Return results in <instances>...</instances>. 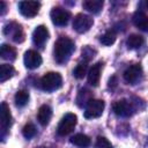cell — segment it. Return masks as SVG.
<instances>
[{
	"label": "cell",
	"instance_id": "9",
	"mask_svg": "<svg viewBox=\"0 0 148 148\" xmlns=\"http://www.w3.org/2000/svg\"><path fill=\"white\" fill-rule=\"evenodd\" d=\"M123 76H124V80L127 83L135 84L142 77V67H141V65H139V64L131 65L130 67L126 68V71L124 72Z\"/></svg>",
	"mask_w": 148,
	"mask_h": 148
},
{
	"label": "cell",
	"instance_id": "15",
	"mask_svg": "<svg viewBox=\"0 0 148 148\" xmlns=\"http://www.w3.org/2000/svg\"><path fill=\"white\" fill-rule=\"evenodd\" d=\"M132 20L136 28H139L140 30H142L145 32H148V16L143 12H141V10L135 12Z\"/></svg>",
	"mask_w": 148,
	"mask_h": 148
},
{
	"label": "cell",
	"instance_id": "23",
	"mask_svg": "<svg viewBox=\"0 0 148 148\" xmlns=\"http://www.w3.org/2000/svg\"><path fill=\"white\" fill-rule=\"evenodd\" d=\"M87 71H88V61L83 60V61H81V62H79V64L76 65V67H75L74 71H73V74H74V76H75L76 79L81 80V79H83V77L86 76Z\"/></svg>",
	"mask_w": 148,
	"mask_h": 148
},
{
	"label": "cell",
	"instance_id": "18",
	"mask_svg": "<svg viewBox=\"0 0 148 148\" xmlns=\"http://www.w3.org/2000/svg\"><path fill=\"white\" fill-rule=\"evenodd\" d=\"M71 143H73L74 146H76L79 148H87L90 145V138L86 134L77 133L71 138Z\"/></svg>",
	"mask_w": 148,
	"mask_h": 148
},
{
	"label": "cell",
	"instance_id": "17",
	"mask_svg": "<svg viewBox=\"0 0 148 148\" xmlns=\"http://www.w3.org/2000/svg\"><path fill=\"white\" fill-rule=\"evenodd\" d=\"M104 2L102 0H86L82 2V7L92 14H98L103 8Z\"/></svg>",
	"mask_w": 148,
	"mask_h": 148
},
{
	"label": "cell",
	"instance_id": "19",
	"mask_svg": "<svg viewBox=\"0 0 148 148\" xmlns=\"http://www.w3.org/2000/svg\"><path fill=\"white\" fill-rule=\"evenodd\" d=\"M0 56L5 60L13 61L16 59V50L8 44H2L0 47Z\"/></svg>",
	"mask_w": 148,
	"mask_h": 148
},
{
	"label": "cell",
	"instance_id": "1",
	"mask_svg": "<svg viewBox=\"0 0 148 148\" xmlns=\"http://www.w3.org/2000/svg\"><path fill=\"white\" fill-rule=\"evenodd\" d=\"M75 50V45L74 42L66 37V36H61L57 39V42L54 43V60L58 64H64L66 62L71 54L73 53V51Z\"/></svg>",
	"mask_w": 148,
	"mask_h": 148
},
{
	"label": "cell",
	"instance_id": "24",
	"mask_svg": "<svg viewBox=\"0 0 148 148\" xmlns=\"http://www.w3.org/2000/svg\"><path fill=\"white\" fill-rule=\"evenodd\" d=\"M15 104L16 106L18 108H22L24 106L28 101H29V92L27 90H18L16 94H15Z\"/></svg>",
	"mask_w": 148,
	"mask_h": 148
},
{
	"label": "cell",
	"instance_id": "12",
	"mask_svg": "<svg viewBox=\"0 0 148 148\" xmlns=\"http://www.w3.org/2000/svg\"><path fill=\"white\" fill-rule=\"evenodd\" d=\"M12 123H13V118H12L9 106L7 105V103L2 102L1 103V138L2 139L5 138L9 127L12 126Z\"/></svg>",
	"mask_w": 148,
	"mask_h": 148
},
{
	"label": "cell",
	"instance_id": "7",
	"mask_svg": "<svg viewBox=\"0 0 148 148\" xmlns=\"http://www.w3.org/2000/svg\"><path fill=\"white\" fill-rule=\"evenodd\" d=\"M113 112L116 116L118 117H131L134 113V106L131 102H128L127 99H120L113 103L112 105Z\"/></svg>",
	"mask_w": 148,
	"mask_h": 148
},
{
	"label": "cell",
	"instance_id": "11",
	"mask_svg": "<svg viewBox=\"0 0 148 148\" xmlns=\"http://www.w3.org/2000/svg\"><path fill=\"white\" fill-rule=\"evenodd\" d=\"M24 66L29 69H36L42 65V56L35 50H28L23 57Z\"/></svg>",
	"mask_w": 148,
	"mask_h": 148
},
{
	"label": "cell",
	"instance_id": "6",
	"mask_svg": "<svg viewBox=\"0 0 148 148\" xmlns=\"http://www.w3.org/2000/svg\"><path fill=\"white\" fill-rule=\"evenodd\" d=\"M94 24L92 18L86 14H77L73 18V29L79 34L87 32Z\"/></svg>",
	"mask_w": 148,
	"mask_h": 148
},
{
	"label": "cell",
	"instance_id": "29",
	"mask_svg": "<svg viewBox=\"0 0 148 148\" xmlns=\"http://www.w3.org/2000/svg\"><path fill=\"white\" fill-rule=\"evenodd\" d=\"M146 7H147V8H148V0H147V1H146Z\"/></svg>",
	"mask_w": 148,
	"mask_h": 148
},
{
	"label": "cell",
	"instance_id": "5",
	"mask_svg": "<svg viewBox=\"0 0 148 148\" xmlns=\"http://www.w3.org/2000/svg\"><path fill=\"white\" fill-rule=\"evenodd\" d=\"M3 35H6L7 37H10L15 43H22L25 38V35L21 24L16 22L7 23L3 27Z\"/></svg>",
	"mask_w": 148,
	"mask_h": 148
},
{
	"label": "cell",
	"instance_id": "20",
	"mask_svg": "<svg viewBox=\"0 0 148 148\" xmlns=\"http://www.w3.org/2000/svg\"><path fill=\"white\" fill-rule=\"evenodd\" d=\"M14 74H15V69L12 65L8 64L0 65V82H5L9 80L10 77H13Z\"/></svg>",
	"mask_w": 148,
	"mask_h": 148
},
{
	"label": "cell",
	"instance_id": "25",
	"mask_svg": "<svg viewBox=\"0 0 148 148\" xmlns=\"http://www.w3.org/2000/svg\"><path fill=\"white\" fill-rule=\"evenodd\" d=\"M22 133H23L24 138L31 139V138L35 136V134H36V127H35V125L31 124V123L25 124L24 127H23V130H22Z\"/></svg>",
	"mask_w": 148,
	"mask_h": 148
},
{
	"label": "cell",
	"instance_id": "3",
	"mask_svg": "<svg viewBox=\"0 0 148 148\" xmlns=\"http://www.w3.org/2000/svg\"><path fill=\"white\" fill-rule=\"evenodd\" d=\"M76 123H77V117L74 113H66L61 118V120L58 125V128H57L58 134L61 136L68 135L69 133H72L74 131Z\"/></svg>",
	"mask_w": 148,
	"mask_h": 148
},
{
	"label": "cell",
	"instance_id": "8",
	"mask_svg": "<svg viewBox=\"0 0 148 148\" xmlns=\"http://www.w3.org/2000/svg\"><path fill=\"white\" fill-rule=\"evenodd\" d=\"M50 16H51V21L53 22V24H56L58 27H62L68 23V21L71 18V13L68 10H66L65 8L54 7L51 10Z\"/></svg>",
	"mask_w": 148,
	"mask_h": 148
},
{
	"label": "cell",
	"instance_id": "27",
	"mask_svg": "<svg viewBox=\"0 0 148 148\" xmlns=\"http://www.w3.org/2000/svg\"><path fill=\"white\" fill-rule=\"evenodd\" d=\"M95 51L92 49H90L89 46H86L84 49H82V58H84L86 61H89L92 57H94Z\"/></svg>",
	"mask_w": 148,
	"mask_h": 148
},
{
	"label": "cell",
	"instance_id": "22",
	"mask_svg": "<svg viewBox=\"0 0 148 148\" xmlns=\"http://www.w3.org/2000/svg\"><path fill=\"white\" fill-rule=\"evenodd\" d=\"M116 38H117L116 31H114V30H112V29H110V30L105 31V32L101 36L99 42H101L103 45L109 46V45H112V44L116 42Z\"/></svg>",
	"mask_w": 148,
	"mask_h": 148
},
{
	"label": "cell",
	"instance_id": "28",
	"mask_svg": "<svg viewBox=\"0 0 148 148\" xmlns=\"http://www.w3.org/2000/svg\"><path fill=\"white\" fill-rule=\"evenodd\" d=\"M6 10H7L6 2H5V1H0V15H5Z\"/></svg>",
	"mask_w": 148,
	"mask_h": 148
},
{
	"label": "cell",
	"instance_id": "16",
	"mask_svg": "<svg viewBox=\"0 0 148 148\" xmlns=\"http://www.w3.org/2000/svg\"><path fill=\"white\" fill-rule=\"evenodd\" d=\"M51 117H52V109L44 104L42 105L39 109H38V112H37V119H38V123L42 125V126H46L50 120H51Z\"/></svg>",
	"mask_w": 148,
	"mask_h": 148
},
{
	"label": "cell",
	"instance_id": "21",
	"mask_svg": "<svg viewBox=\"0 0 148 148\" xmlns=\"http://www.w3.org/2000/svg\"><path fill=\"white\" fill-rule=\"evenodd\" d=\"M143 43H145V38L141 35H136V34L130 35L126 40V44L130 49H139Z\"/></svg>",
	"mask_w": 148,
	"mask_h": 148
},
{
	"label": "cell",
	"instance_id": "13",
	"mask_svg": "<svg viewBox=\"0 0 148 148\" xmlns=\"http://www.w3.org/2000/svg\"><path fill=\"white\" fill-rule=\"evenodd\" d=\"M49 38V30L45 25H38L32 32V42L37 46H43Z\"/></svg>",
	"mask_w": 148,
	"mask_h": 148
},
{
	"label": "cell",
	"instance_id": "4",
	"mask_svg": "<svg viewBox=\"0 0 148 148\" xmlns=\"http://www.w3.org/2000/svg\"><path fill=\"white\" fill-rule=\"evenodd\" d=\"M105 108V103L102 99H95L91 98L89 103L86 105V111H84V117L87 119H94L98 118L102 116L103 111Z\"/></svg>",
	"mask_w": 148,
	"mask_h": 148
},
{
	"label": "cell",
	"instance_id": "10",
	"mask_svg": "<svg viewBox=\"0 0 148 148\" xmlns=\"http://www.w3.org/2000/svg\"><path fill=\"white\" fill-rule=\"evenodd\" d=\"M40 8V3L38 1H21L18 3V10L20 13L25 17H34L38 14Z\"/></svg>",
	"mask_w": 148,
	"mask_h": 148
},
{
	"label": "cell",
	"instance_id": "26",
	"mask_svg": "<svg viewBox=\"0 0 148 148\" xmlns=\"http://www.w3.org/2000/svg\"><path fill=\"white\" fill-rule=\"evenodd\" d=\"M96 148H112V145L111 142L104 138V136H98L97 140H96V145H95Z\"/></svg>",
	"mask_w": 148,
	"mask_h": 148
},
{
	"label": "cell",
	"instance_id": "2",
	"mask_svg": "<svg viewBox=\"0 0 148 148\" xmlns=\"http://www.w3.org/2000/svg\"><path fill=\"white\" fill-rule=\"evenodd\" d=\"M40 84H42L43 90L54 91L62 86V77L57 72H49L42 77Z\"/></svg>",
	"mask_w": 148,
	"mask_h": 148
},
{
	"label": "cell",
	"instance_id": "14",
	"mask_svg": "<svg viewBox=\"0 0 148 148\" xmlns=\"http://www.w3.org/2000/svg\"><path fill=\"white\" fill-rule=\"evenodd\" d=\"M102 66H103V62L102 61H98L95 65H92V67L88 72V82L92 87H97L98 83H99V81H101Z\"/></svg>",
	"mask_w": 148,
	"mask_h": 148
}]
</instances>
